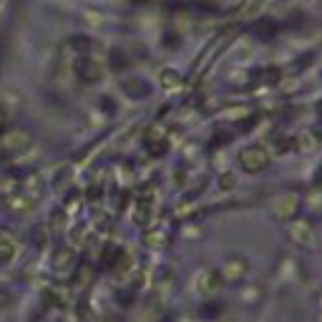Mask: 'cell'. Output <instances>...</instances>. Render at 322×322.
<instances>
[{"instance_id": "6da1fadb", "label": "cell", "mask_w": 322, "mask_h": 322, "mask_svg": "<svg viewBox=\"0 0 322 322\" xmlns=\"http://www.w3.org/2000/svg\"><path fill=\"white\" fill-rule=\"evenodd\" d=\"M267 161H269V156L262 146H249L239 154V164L244 171H259V169L267 166Z\"/></svg>"}, {"instance_id": "7a4b0ae2", "label": "cell", "mask_w": 322, "mask_h": 322, "mask_svg": "<svg viewBox=\"0 0 322 322\" xmlns=\"http://www.w3.org/2000/svg\"><path fill=\"white\" fill-rule=\"evenodd\" d=\"M285 201H287V204H282V201H279V204L274 207V214L279 217V219H290L295 212H297V196H285Z\"/></svg>"}, {"instance_id": "3957f363", "label": "cell", "mask_w": 322, "mask_h": 322, "mask_svg": "<svg viewBox=\"0 0 322 322\" xmlns=\"http://www.w3.org/2000/svg\"><path fill=\"white\" fill-rule=\"evenodd\" d=\"M224 189H232L234 186V174H224V184H222Z\"/></svg>"}]
</instances>
